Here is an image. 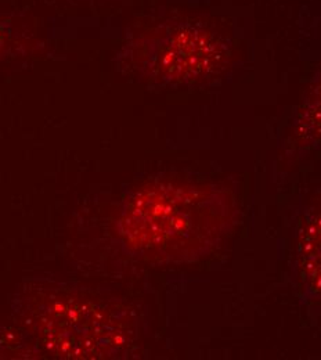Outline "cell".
I'll list each match as a JSON object with an SVG mask.
<instances>
[{
  "label": "cell",
  "mask_w": 321,
  "mask_h": 360,
  "mask_svg": "<svg viewBox=\"0 0 321 360\" xmlns=\"http://www.w3.org/2000/svg\"><path fill=\"white\" fill-rule=\"evenodd\" d=\"M223 200L197 190L161 186L138 193L122 219L124 234L143 250L181 251L223 226Z\"/></svg>",
  "instance_id": "cell-1"
},
{
  "label": "cell",
  "mask_w": 321,
  "mask_h": 360,
  "mask_svg": "<svg viewBox=\"0 0 321 360\" xmlns=\"http://www.w3.org/2000/svg\"><path fill=\"white\" fill-rule=\"evenodd\" d=\"M159 46V68L181 79L216 71L228 57L222 38L190 25L172 32Z\"/></svg>",
  "instance_id": "cell-2"
},
{
  "label": "cell",
  "mask_w": 321,
  "mask_h": 360,
  "mask_svg": "<svg viewBox=\"0 0 321 360\" xmlns=\"http://www.w3.org/2000/svg\"><path fill=\"white\" fill-rule=\"evenodd\" d=\"M303 278L313 291H321V218L312 221L299 244Z\"/></svg>",
  "instance_id": "cell-3"
}]
</instances>
